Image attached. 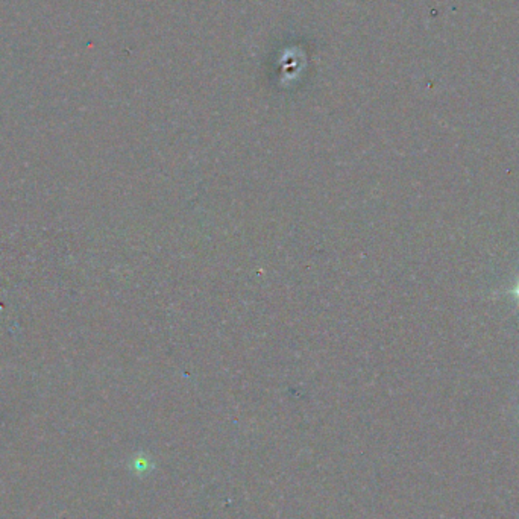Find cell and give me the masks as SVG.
Returning a JSON list of instances; mask_svg holds the SVG:
<instances>
[{"mask_svg":"<svg viewBox=\"0 0 519 519\" xmlns=\"http://www.w3.org/2000/svg\"><path fill=\"white\" fill-rule=\"evenodd\" d=\"M132 469L139 474H147L154 469V463L146 454H137L132 460Z\"/></svg>","mask_w":519,"mask_h":519,"instance_id":"6da1fadb","label":"cell"},{"mask_svg":"<svg viewBox=\"0 0 519 519\" xmlns=\"http://www.w3.org/2000/svg\"><path fill=\"white\" fill-rule=\"evenodd\" d=\"M515 295H516V298H518V301H519V283L516 284V287H515Z\"/></svg>","mask_w":519,"mask_h":519,"instance_id":"7a4b0ae2","label":"cell"}]
</instances>
